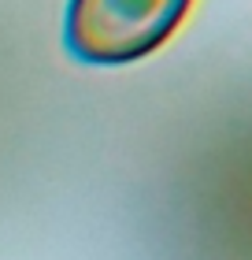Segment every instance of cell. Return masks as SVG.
Returning a JSON list of instances; mask_svg holds the SVG:
<instances>
[{
	"instance_id": "obj_1",
	"label": "cell",
	"mask_w": 252,
	"mask_h": 260,
	"mask_svg": "<svg viewBox=\"0 0 252 260\" xmlns=\"http://www.w3.org/2000/svg\"><path fill=\"white\" fill-rule=\"evenodd\" d=\"M193 0H67L63 45L78 63L123 67L163 49Z\"/></svg>"
}]
</instances>
